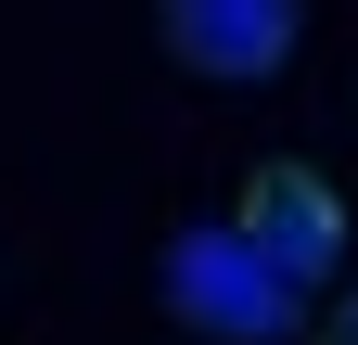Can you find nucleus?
Returning a JSON list of instances; mask_svg holds the SVG:
<instances>
[{"instance_id":"1","label":"nucleus","mask_w":358,"mask_h":345,"mask_svg":"<svg viewBox=\"0 0 358 345\" xmlns=\"http://www.w3.org/2000/svg\"><path fill=\"white\" fill-rule=\"evenodd\" d=\"M166 307L192 332H217V345H294L307 294L268 269V256L243 243V218H231V230H179L166 243Z\"/></svg>"},{"instance_id":"2","label":"nucleus","mask_w":358,"mask_h":345,"mask_svg":"<svg viewBox=\"0 0 358 345\" xmlns=\"http://www.w3.org/2000/svg\"><path fill=\"white\" fill-rule=\"evenodd\" d=\"M154 26H166V52L192 64V77L256 90V77H282V64H294L307 0H154Z\"/></svg>"},{"instance_id":"3","label":"nucleus","mask_w":358,"mask_h":345,"mask_svg":"<svg viewBox=\"0 0 358 345\" xmlns=\"http://www.w3.org/2000/svg\"><path fill=\"white\" fill-rule=\"evenodd\" d=\"M243 243H256L294 294L333 281V269H345V205H333V179H320V166H256V179H243Z\"/></svg>"},{"instance_id":"4","label":"nucleus","mask_w":358,"mask_h":345,"mask_svg":"<svg viewBox=\"0 0 358 345\" xmlns=\"http://www.w3.org/2000/svg\"><path fill=\"white\" fill-rule=\"evenodd\" d=\"M345 345H358V294H345Z\"/></svg>"}]
</instances>
